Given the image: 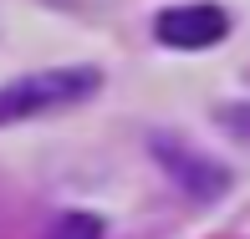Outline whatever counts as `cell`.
<instances>
[{
    "label": "cell",
    "mask_w": 250,
    "mask_h": 239,
    "mask_svg": "<svg viewBox=\"0 0 250 239\" xmlns=\"http://www.w3.org/2000/svg\"><path fill=\"white\" fill-rule=\"evenodd\" d=\"M102 87L97 66H46V72L16 76L10 87H0V128L21 117H41L56 107H77Z\"/></svg>",
    "instance_id": "6da1fadb"
},
{
    "label": "cell",
    "mask_w": 250,
    "mask_h": 239,
    "mask_svg": "<svg viewBox=\"0 0 250 239\" xmlns=\"http://www.w3.org/2000/svg\"><path fill=\"white\" fill-rule=\"evenodd\" d=\"M153 158L168 168V178H174L189 199H199V203H214L225 188H230V168L214 163V158L199 153V147H189L184 138H174V132H158L153 138Z\"/></svg>",
    "instance_id": "7a4b0ae2"
},
{
    "label": "cell",
    "mask_w": 250,
    "mask_h": 239,
    "mask_svg": "<svg viewBox=\"0 0 250 239\" xmlns=\"http://www.w3.org/2000/svg\"><path fill=\"white\" fill-rule=\"evenodd\" d=\"M153 36L174 51H204V46H220L230 36V16L209 0H194V5H168L158 10L153 20Z\"/></svg>",
    "instance_id": "3957f363"
},
{
    "label": "cell",
    "mask_w": 250,
    "mask_h": 239,
    "mask_svg": "<svg viewBox=\"0 0 250 239\" xmlns=\"http://www.w3.org/2000/svg\"><path fill=\"white\" fill-rule=\"evenodd\" d=\"M46 239H102V219L97 214H62L46 229Z\"/></svg>",
    "instance_id": "277c9868"
},
{
    "label": "cell",
    "mask_w": 250,
    "mask_h": 239,
    "mask_svg": "<svg viewBox=\"0 0 250 239\" xmlns=\"http://www.w3.org/2000/svg\"><path fill=\"white\" fill-rule=\"evenodd\" d=\"M220 128L235 132V138H250V102H240V107H220Z\"/></svg>",
    "instance_id": "5b68a950"
}]
</instances>
